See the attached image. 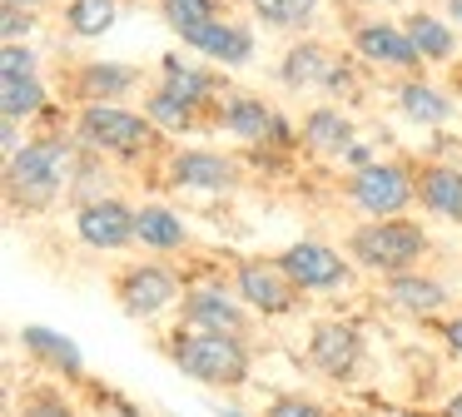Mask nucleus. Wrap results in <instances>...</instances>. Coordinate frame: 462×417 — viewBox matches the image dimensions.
Masks as SVG:
<instances>
[{"label":"nucleus","instance_id":"nucleus-6","mask_svg":"<svg viewBox=\"0 0 462 417\" xmlns=\"http://www.w3.org/2000/svg\"><path fill=\"white\" fill-rule=\"evenodd\" d=\"M234 283H239V298H244V303L259 308L263 318L293 313V308H299V293H303L279 258H239V268H234Z\"/></svg>","mask_w":462,"mask_h":417},{"label":"nucleus","instance_id":"nucleus-32","mask_svg":"<svg viewBox=\"0 0 462 417\" xmlns=\"http://www.w3.org/2000/svg\"><path fill=\"white\" fill-rule=\"evenodd\" d=\"M263 417H328L319 403H309V397H299V393H283V397H273L269 403V412Z\"/></svg>","mask_w":462,"mask_h":417},{"label":"nucleus","instance_id":"nucleus-16","mask_svg":"<svg viewBox=\"0 0 462 417\" xmlns=\"http://www.w3.org/2000/svg\"><path fill=\"white\" fill-rule=\"evenodd\" d=\"M309 357H313V367H319V373L348 377L353 367H358V357H363L358 328H348V323H319V328H313V338H309Z\"/></svg>","mask_w":462,"mask_h":417},{"label":"nucleus","instance_id":"nucleus-27","mask_svg":"<svg viewBox=\"0 0 462 417\" xmlns=\"http://www.w3.org/2000/svg\"><path fill=\"white\" fill-rule=\"evenodd\" d=\"M388 298L402 308V313H438V308L448 303L442 283H432V278H418V273H393Z\"/></svg>","mask_w":462,"mask_h":417},{"label":"nucleus","instance_id":"nucleus-37","mask_svg":"<svg viewBox=\"0 0 462 417\" xmlns=\"http://www.w3.org/2000/svg\"><path fill=\"white\" fill-rule=\"evenodd\" d=\"M448 343H452V353L462 357V318H452V323H448Z\"/></svg>","mask_w":462,"mask_h":417},{"label":"nucleus","instance_id":"nucleus-41","mask_svg":"<svg viewBox=\"0 0 462 417\" xmlns=\"http://www.w3.org/2000/svg\"><path fill=\"white\" fill-rule=\"evenodd\" d=\"M363 5H398V0H363Z\"/></svg>","mask_w":462,"mask_h":417},{"label":"nucleus","instance_id":"nucleus-22","mask_svg":"<svg viewBox=\"0 0 462 417\" xmlns=\"http://www.w3.org/2000/svg\"><path fill=\"white\" fill-rule=\"evenodd\" d=\"M134 85H140V75H134L130 65H115V60H90V65H80V75H75V89H80L85 105H90V99H120V95H130Z\"/></svg>","mask_w":462,"mask_h":417},{"label":"nucleus","instance_id":"nucleus-23","mask_svg":"<svg viewBox=\"0 0 462 417\" xmlns=\"http://www.w3.org/2000/svg\"><path fill=\"white\" fill-rule=\"evenodd\" d=\"M402 25H408V35H412V45H418V55L432 60V65H448V60L457 55V30H452L448 20H438V15H428V10H418V15H408Z\"/></svg>","mask_w":462,"mask_h":417},{"label":"nucleus","instance_id":"nucleus-43","mask_svg":"<svg viewBox=\"0 0 462 417\" xmlns=\"http://www.w3.org/2000/svg\"><path fill=\"white\" fill-rule=\"evenodd\" d=\"M224 417H244V412H224Z\"/></svg>","mask_w":462,"mask_h":417},{"label":"nucleus","instance_id":"nucleus-28","mask_svg":"<svg viewBox=\"0 0 462 417\" xmlns=\"http://www.w3.org/2000/svg\"><path fill=\"white\" fill-rule=\"evenodd\" d=\"M144 115H150L154 125L164 129V134H184V129L199 125V109H194L189 99L170 95V89H150V99H144Z\"/></svg>","mask_w":462,"mask_h":417},{"label":"nucleus","instance_id":"nucleus-33","mask_svg":"<svg viewBox=\"0 0 462 417\" xmlns=\"http://www.w3.org/2000/svg\"><path fill=\"white\" fill-rule=\"evenodd\" d=\"M35 30V10H21V5H5V20H0V35L5 40H21Z\"/></svg>","mask_w":462,"mask_h":417},{"label":"nucleus","instance_id":"nucleus-35","mask_svg":"<svg viewBox=\"0 0 462 417\" xmlns=\"http://www.w3.org/2000/svg\"><path fill=\"white\" fill-rule=\"evenodd\" d=\"M343 159H348L353 169H363V164H373V154H368V144H348L343 149Z\"/></svg>","mask_w":462,"mask_h":417},{"label":"nucleus","instance_id":"nucleus-19","mask_svg":"<svg viewBox=\"0 0 462 417\" xmlns=\"http://www.w3.org/2000/svg\"><path fill=\"white\" fill-rule=\"evenodd\" d=\"M160 89H170V95L189 99V105L199 109V105H209V99L224 89V79L209 75L204 65H184L180 55H164L160 60Z\"/></svg>","mask_w":462,"mask_h":417},{"label":"nucleus","instance_id":"nucleus-21","mask_svg":"<svg viewBox=\"0 0 462 417\" xmlns=\"http://www.w3.org/2000/svg\"><path fill=\"white\" fill-rule=\"evenodd\" d=\"M303 144L319 149V154H343L353 144V119L333 105H313L303 115Z\"/></svg>","mask_w":462,"mask_h":417},{"label":"nucleus","instance_id":"nucleus-25","mask_svg":"<svg viewBox=\"0 0 462 417\" xmlns=\"http://www.w3.org/2000/svg\"><path fill=\"white\" fill-rule=\"evenodd\" d=\"M120 20V0H65V25L80 40H100Z\"/></svg>","mask_w":462,"mask_h":417},{"label":"nucleus","instance_id":"nucleus-24","mask_svg":"<svg viewBox=\"0 0 462 417\" xmlns=\"http://www.w3.org/2000/svg\"><path fill=\"white\" fill-rule=\"evenodd\" d=\"M45 109V85L35 70H25V75H15V70H0V115L11 119H31Z\"/></svg>","mask_w":462,"mask_h":417},{"label":"nucleus","instance_id":"nucleus-15","mask_svg":"<svg viewBox=\"0 0 462 417\" xmlns=\"http://www.w3.org/2000/svg\"><path fill=\"white\" fill-rule=\"evenodd\" d=\"M180 313H184V328H204V333H239L244 338V328H249L244 308L224 288H189Z\"/></svg>","mask_w":462,"mask_h":417},{"label":"nucleus","instance_id":"nucleus-10","mask_svg":"<svg viewBox=\"0 0 462 417\" xmlns=\"http://www.w3.org/2000/svg\"><path fill=\"white\" fill-rule=\"evenodd\" d=\"M180 40H184V50L214 60V65H249L254 60V30L239 25V20H229V15L204 20V25L184 30Z\"/></svg>","mask_w":462,"mask_h":417},{"label":"nucleus","instance_id":"nucleus-2","mask_svg":"<svg viewBox=\"0 0 462 417\" xmlns=\"http://www.w3.org/2000/svg\"><path fill=\"white\" fill-rule=\"evenodd\" d=\"M75 139L95 154H120V159H134V154H150L154 139H160V125L150 115H134L125 109L120 99H90L80 105L75 115Z\"/></svg>","mask_w":462,"mask_h":417},{"label":"nucleus","instance_id":"nucleus-26","mask_svg":"<svg viewBox=\"0 0 462 417\" xmlns=\"http://www.w3.org/2000/svg\"><path fill=\"white\" fill-rule=\"evenodd\" d=\"M402 99V115L412 119V125H448L452 119V99L442 95V89L422 85V79H408V85L398 89Z\"/></svg>","mask_w":462,"mask_h":417},{"label":"nucleus","instance_id":"nucleus-31","mask_svg":"<svg viewBox=\"0 0 462 417\" xmlns=\"http://www.w3.org/2000/svg\"><path fill=\"white\" fill-rule=\"evenodd\" d=\"M21 417H75V407L65 403L55 387H41V393H31L21 403Z\"/></svg>","mask_w":462,"mask_h":417},{"label":"nucleus","instance_id":"nucleus-44","mask_svg":"<svg viewBox=\"0 0 462 417\" xmlns=\"http://www.w3.org/2000/svg\"><path fill=\"white\" fill-rule=\"evenodd\" d=\"M398 417H408V412H398Z\"/></svg>","mask_w":462,"mask_h":417},{"label":"nucleus","instance_id":"nucleus-13","mask_svg":"<svg viewBox=\"0 0 462 417\" xmlns=\"http://www.w3.org/2000/svg\"><path fill=\"white\" fill-rule=\"evenodd\" d=\"M279 264L289 268V278L303 293H323V288L348 283V264H343V254L328 244H293L279 254Z\"/></svg>","mask_w":462,"mask_h":417},{"label":"nucleus","instance_id":"nucleus-3","mask_svg":"<svg viewBox=\"0 0 462 417\" xmlns=\"http://www.w3.org/2000/svg\"><path fill=\"white\" fill-rule=\"evenodd\" d=\"M70 164H75L70 144H60V139H31V144H21L11 154V164H5V189H11L15 204L45 208L65 184H70Z\"/></svg>","mask_w":462,"mask_h":417},{"label":"nucleus","instance_id":"nucleus-4","mask_svg":"<svg viewBox=\"0 0 462 417\" xmlns=\"http://www.w3.org/2000/svg\"><path fill=\"white\" fill-rule=\"evenodd\" d=\"M348 254L358 258L373 273H408L422 254H428V234L422 224L393 214V218H373V224H358L348 238Z\"/></svg>","mask_w":462,"mask_h":417},{"label":"nucleus","instance_id":"nucleus-38","mask_svg":"<svg viewBox=\"0 0 462 417\" xmlns=\"http://www.w3.org/2000/svg\"><path fill=\"white\" fill-rule=\"evenodd\" d=\"M442 417H462V393H457V397H452V403H448V407H442Z\"/></svg>","mask_w":462,"mask_h":417},{"label":"nucleus","instance_id":"nucleus-39","mask_svg":"<svg viewBox=\"0 0 462 417\" xmlns=\"http://www.w3.org/2000/svg\"><path fill=\"white\" fill-rule=\"evenodd\" d=\"M448 15H452V25H462V0H448Z\"/></svg>","mask_w":462,"mask_h":417},{"label":"nucleus","instance_id":"nucleus-36","mask_svg":"<svg viewBox=\"0 0 462 417\" xmlns=\"http://www.w3.org/2000/svg\"><path fill=\"white\" fill-rule=\"evenodd\" d=\"M15 149H21V119L5 115V154H15Z\"/></svg>","mask_w":462,"mask_h":417},{"label":"nucleus","instance_id":"nucleus-7","mask_svg":"<svg viewBox=\"0 0 462 417\" xmlns=\"http://www.w3.org/2000/svg\"><path fill=\"white\" fill-rule=\"evenodd\" d=\"M244 169L239 159L219 154V149H180L170 159V184L174 189H199V194H224V189H239Z\"/></svg>","mask_w":462,"mask_h":417},{"label":"nucleus","instance_id":"nucleus-30","mask_svg":"<svg viewBox=\"0 0 462 417\" xmlns=\"http://www.w3.org/2000/svg\"><path fill=\"white\" fill-rule=\"evenodd\" d=\"M154 5H160L164 25H170L174 35H184V30H194V25H204V20L224 15V0H154Z\"/></svg>","mask_w":462,"mask_h":417},{"label":"nucleus","instance_id":"nucleus-42","mask_svg":"<svg viewBox=\"0 0 462 417\" xmlns=\"http://www.w3.org/2000/svg\"><path fill=\"white\" fill-rule=\"evenodd\" d=\"M105 417H134V412H125V407H115V412H105Z\"/></svg>","mask_w":462,"mask_h":417},{"label":"nucleus","instance_id":"nucleus-14","mask_svg":"<svg viewBox=\"0 0 462 417\" xmlns=\"http://www.w3.org/2000/svg\"><path fill=\"white\" fill-rule=\"evenodd\" d=\"M214 125H219L224 134L244 139V144H263V139H273V134H289L283 119L273 115V105H263L259 95H229L219 105V115H214Z\"/></svg>","mask_w":462,"mask_h":417},{"label":"nucleus","instance_id":"nucleus-5","mask_svg":"<svg viewBox=\"0 0 462 417\" xmlns=\"http://www.w3.org/2000/svg\"><path fill=\"white\" fill-rule=\"evenodd\" d=\"M348 199L368 218H393V214H402V208L418 199V174H412V169H402V164H393V159H388V164H383V159H373V164L353 169Z\"/></svg>","mask_w":462,"mask_h":417},{"label":"nucleus","instance_id":"nucleus-8","mask_svg":"<svg viewBox=\"0 0 462 417\" xmlns=\"http://www.w3.org/2000/svg\"><path fill=\"white\" fill-rule=\"evenodd\" d=\"M75 234H80V244L100 248V254L130 248L134 244V208H125L120 199H90V204L75 208Z\"/></svg>","mask_w":462,"mask_h":417},{"label":"nucleus","instance_id":"nucleus-29","mask_svg":"<svg viewBox=\"0 0 462 417\" xmlns=\"http://www.w3.org/2000/svg\"><path fill=\"white\" fill-rule=\"evenodd\" d=\"M249 10L269 30H303L319 15V0H249Z\"/></svg>","mask_w":462,"mask_h":417},{"label":"nucleus","instance_id":"nucleus-11","mask_svg":"<svg viewBox=\"0 0 462 417\" xmlns=\"http://www.w3.org/2000/svg\"><path fill=\"white\" fill-rule=\"evenodd\" d=\"M353 50L368 65H383V70H412L422 60L408 25H393V20H363V25H353Z\"/></svg>","mask_w":462,"mask_h":417},{"label":"nucleus","instance_id":"nucleus-40","mask_svg":"<svg viewBox=\"0 0 462 417\" xmlns=\"http://www.w3.org/2000/svg\"><path fill=\"white\" fill-rule=\"evenodd\" d=\"M5 5H21V10H41L45 0H5Z\"/></svg>","mask_w":462,"mask_h":417},{"label":"nucleus","instance_id":"nucleus-18","mask_svg":"<svg viewBox=\"0 0 462 417\" xmlns=\"http://www.w3.org/2000/svg\"><path fill=\"white\" fill-rule=\"evenodd\" d=\"M21 343H25V353L41 357L51 373H60V377H80L85 373V357H80V348H75V338L55 333V328L31 323V328H21Z\"/></svg>","mask_w":462,"mask_h":417},{"label":"nucleus","instance_id":"nucleus-17","mask_svg":"<svg viewBox=\"0 0 462 417\" xmlns=\"http://www.w3.org/2000/svg\"><path fill=\"white\" fill-rule=\"evenodd\" d=\"M418 199L428 214L462 224V169L452 164H422L418 169Z\"/></svg>","mask_w":462,"mask_h":417},{"label":"nucleus","instance_id":"nucleus-34","mask_svg":"<svg viewBox=\"0 0 462 417\" xmlns=\"http://www.w3.org/2000/svg\"><path fill=\"white\" fill-rule=\"evenodd\" d=\"M0 70H15V75H25V70H35V55L21 45V40H5V55H0Z\"/></svg>","mask_w":462,"mask_h":417},{"label":"nucleus","instance_id":"nucleus-12","mask_svg":"<svg viewBox=\"0 0 462 417\" xmlns=\"http://www.w3.org/2000/svg\"><path fill=\"white\" fill-rule=\"evenodd\" d=\"M279 79L289 89H348V70H343V60H333L319 40L293 45L289 55H283V65H279Z\"/></svg>","mask_w":462,"mask_h":417},{"label":"nucleus","instance_id":"nucleus-1","mask_svg":"<svg viewBox=\"0 0 462 417\" xmlns=\"http://www.w3.org/2000/svg\"><path fill=\"white\" fill-rule=\"evenodd\" d=\"M170 357L180 373H189L204 387H244L249 383V348L239 343V333L180 328L170 338Z\"/></svg>","mask_w":462,"mask_h":417},{"label":"nucleus","instance_id":"nucleus-20","mask_svg":"<svg viewBox=\"0 0 462 417\" xmlns=\"http://www.w3.org/2000/svg\"><path fill=\"white\" fill-rule=\"evenodd\" d=\"M134 244L160 248V254H174V248L189 244V228H184V218L174 214V208H164V204H144L140 214H134Z\"/></svg>","mask_w":462,"mask_h":417},{"label":"nucleus","instance_id":"nucleus-9","mask_svg":"<svg viewBox=\"0 0 462 417\" xmlns=\"http://www.w3.org/2000/svg\"><path fill=\"white\" fill-rule=\"evenodd\" d=\"M174 293H180V278L160 264H134L130 273H120V283H115V298H120V308L130 318L164 313V308L174 303Z\"/></svg>","mask_w":462,"mask_h":417}]
</instances>
